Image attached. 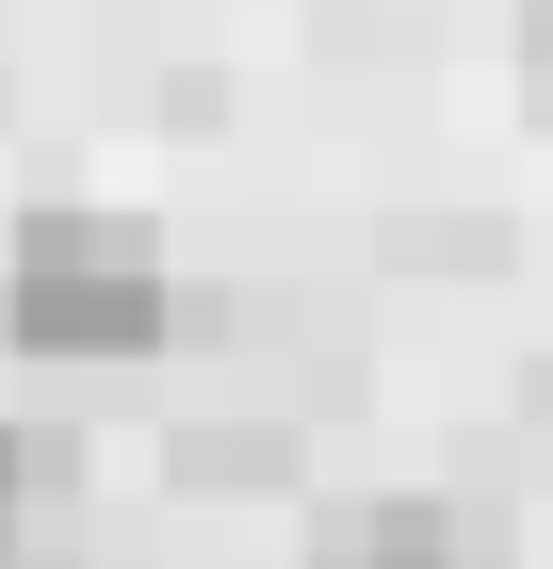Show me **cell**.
Listing matches in <instances>:
<instances>
[{
	"label": "cell",
	"instance_id": "obj_3",
	"mask_svg": "<svg viewBox=\"0 0 553 569\" xmlns=\"http://www.w3.org/2000/svg\"><path fill=\"white\" fill-rule=\"evenodd\" d=\"M521 114L553 131V0H521Z\"/></svg>",
	"mask_w": 553,
	"mask_h": 569
},
{
	"label": "cell",
	"instance_id": "obj_2",
	"mask_svg": "<svg viewBox=\"0 0 553 569\" xmlns=\"http://www.w3.org/2000/svg\"><path fill=\"white\" fill-rule=\"evenodd\" d=\"M309 569H488V553H472V537L440 521V505H375V521H342Z\"/></svg>",
	"mask_w": 553,
	"mask_h": 569
},
{
	"label": "cell",
	"instance_id": "obj_1",
	"mask_svg": "<svg viewBox=\"0 0 553 569\" xmlns=\"http://www.w3.org/2000/svg\"><path fill=\"white\" fill-rule=\"evenodd\" d=\"M0 326L33 358H147L179 326V277L130 212H33L17 261H0Z\"/></svg>",
	"mask_w": 553,
	"mask_h": 569
},
{
	"label": "cell",
	"instance_id": "obj_4",
	"mask_svg": "<svg viewBox=\"0 0 553 569\" xmlns=\"http://www.w3.org/2000/svg\"><path fill=\"white\" fill-rule=\"evenodd\" d=\"M17 505H33V439L0 423V553H17Z\"/></svg>",
	"mask_w": 553,
	"mask_h": 569
}]
</instances>
